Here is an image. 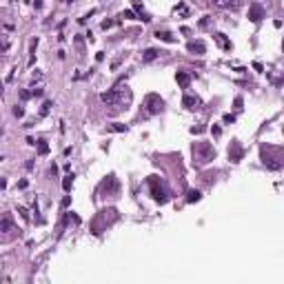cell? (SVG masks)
<instances>
[{"label": "cell", "mask_w": 284, "mask_h": 284, "mask_svg": "<svg viewBox=\"0 0 284 284\" xmlns=\"http://www.w3.org/2000/svg\"><path fill=\"white\" fill-rule=\"evenodd\" d=\"M156 38H160V40H164V42H173V36L169 34V31H156Z\"/></svg>", "instance_id": "cell-13"}, {"label": "cell", "mask_w": 284, "mask_h": 284, "mask_svg": "<svg viewBox=\"0 0 284 284\" xmlns=\"http://www.w3.org/2000/svg\"><path fill=\"white\" fill-rule=\"evenodd\" d=\"M109 27H113V20H104L102 22V29H109Z\"/></svg>", "instance_id": "cell-21"}, {"label": "cell", "mask_w": 284, "mask_h": 284, "mask_svg": "<svg viewBox=\"0 0 284 284\" xmlns=\"http://www.w3.org/2000/svg\"><path fill=\"white\" fill-rule=\"evenodd\" d=\"M175 80H178V85H182V87H189L191 78H189V73H184V71H178V76H175Z\"/></svg>", "instance_id": "cell-11"}, {"label": "cell", "mask_w": 284, "mask_h": 284, "mask_svg": "<svg viewBox=\"0 0 284 284\" xmlns=\"http://www.w3.org/2000/svg\"><path fill=\"white\" fill-rule=\"evenodd\" d=\"M38 153H40V156H45V153H49V144L45 142V140H40V142H38Z\"/></svg>", "instance_id": "cell-16"}, {"label": "cell", "mask_w": 284, "mask_h": 284, "mask_svg": "<svg viewBox=\"0 0 284 284\" xmlns=\"http://www.w3.org/2000/svg\"><path fill=\"white\" fill-rule=\"evenodd\" d=\"M249 18L253 22H260L264 18V9L260 7V4H251V9H249Z\"/></svg>", "instance_id": "cell-5"}, {"label": "cell", "mask_w": 284, "mask_h": 284, "mask_svg": "<svg viewBox=\"0 0 284 284\" xmlns=\"http://www.w3.org/2000/svg\"><path fill=\"white\" fill-rule=\"evenodd\" d=\"M64 2H71V0H64Z\"/></svg>", "instance_id": "cell-28"}, {"label": "cell", "mask_w": 284, "mask_h": 284, "mask_svg": "<svg viewBox=\"0 0 284 284\" xmlns=\"http://www.w3.org/2000/svg\"><path fill=\"white\" fill-rule=\"evenodd\" d=\"M189 51H191V53L202 55V53H204V45H202V42H189Z\"/></svg>", "instance_id": "cell-12"}, {"label": "cell", "mask_w": 284, "mask_h": 284, "mask_svg": "<svg viewBox=\"0 0 284 284\" xmlns=\"http://www.w3.org/2000/svg\"><path fill=\"white\" fill-rule=\"evenodd\" d=\"M31 93H29V91H20V98H22V100H27V98H29Z\"/></svg>", "instance_id": "cell-24"}, {"label": "cell", "mask_w": 284, "mask_h": 284, "mask_svg": "<svg viewBox=\"0 0 284 284\" xmlns=\"http://www.w3.org/2000/svg\"><path fill=\"white\" fill-rule=\"evenodd\" d=\"M200 198H202V193H200V191H189V195H187V202H198Z\"/></svg>", "instance_id": "cell-14"}, {"label": "cell", "mask_w": 284, "mask_h": 284, "mask_svg": "<svg viewBox=\"0 0 284 284\" xmlns=\"http://www.w3.org/2000/svg\"><path fill=\"white\" fill-rule=\"evenodd\" d=\"M0 51H4V45H0Z\"/></svg>", "instance_id": "cell-26"}, {"label": "cell", "mask_w": 284, "mask_h": 284, "mask_svg": "<svg viewBox=\"0 0 284 284\" xmlns=\"http://www.w3.org/2000/svg\"><path fill=\"white\" fill-rule=\"evenodd\" d=\"M111 129H113V131H127V127H122V124H113Z\"/></svg>", "instance_id": "cell-20"}, {"label": "cell", "mask_w": 284, "mask_h": 284, "mask_svg": "<svg viewBox=\"0 0 284 284\" xmlns=\"http://www.w3.org/2000/svg\"><path fill=\"white\" fill-rule=\"evenodd\" d=\"M193 156H198L200 162H209L215 158V151H213V147L209 142H198V144H193Z\"/></svg>", "instance_id": "cell-1"}, {"label": "cell", "mask_w": 284, "mask_h": 284, "mask_svg": "<svg viewBox=\"0 0 284 284\" xmlns=\"http://www.w3.org/2000/svg\"><path fill=\"white\" fill-rule=\"evenodd\" d=\"M115 100H118V89H111L107 93H102V102H107V104H113Z\"/></svg>", "instance_id": "cell-8"}, {"label": "cell", "mask_w": 284, "mask_h": 284, "mask_svg": "<svg viewBox=\"0 0 284 284\" xmlns=\"http://www.w3.org/2000/svg\"><path fill=\"white\" fill-rule=\"evenodd\" d=\"M224 122H226V124H231V122H235V115H231V113H226V115H224Z\"/></svg>", "instance_id": "cell-19"}, {"label": "cell", "mask_w": 284, "mask_h": 284, "mask_svg": "<svg viewBox=\"0 0 284 284\" xmlns=\"http://www.w3.org/2000/svg\"><path fill=\"white\" fill-rule=\"evenodd\" d=\"M164 53L162 49H147L142 53V62H151V60H156V58H160V55Z\"/></svg>", "instance_id": "cell-6"}, {"label": "cell", "mask_w": 284, "mask_h": 284, "mask_svg": "<svg viewBox=\"0 0 284 284\" xmlns=\"http://www.w3.org/2000/svg\"><path fill=\"white\" fill-rule=\"evenodd\" d=\"M131 2H133V4H140V0H131Z\"/></svg>", "instance_id": "cell-25"}, {"label": "cell", "mask_w": 284, "mask_h": 284, "mask_svg": "<svg viewBox=\"0 0 284 284\" xmlns=\"http://www.w3.org/2000/svg\"><path fill=\"white\" fill-rule=\"evenodd\" d=\"M235 109H242V98H235Z\"/></svg>", "instance_id": "cell-23"}, {"label": "cell", "mask_w": 284, "mask_h": 284, "mask_svg": "<svg viewBox=\"0 0 284 284\" xmlns=\"http://www.w3.org/2000/svg\"><path fill=\"white\" fill-rule=\"evenodd\" d=\"M13 115H16V118H22V115H25V109H22V107H16V109H13Z\"/></svg>", "instance_id": "cell-18"}, {"label": "cell", "mask_w": 284, "mask_h": 284, "mask_svg": "<svg viewBox=\"0 0 284 284\" xmlns=\"http://www.w3.org/2000/svg\"><path fill=\"white\" fill-rule=\"evenodd\" d=\"M215 38H218V42H220V45H222V47H224V49H231V42H229V40L224 38V34H215Z\"/></svg>", "instance_id": "cell-15"}, {"label": "cell", "mask_w": 284, "mask_h": 284, "mask_svg": "<svg viewBox=\"0 0 284 284\" xmlns=\"http://www.w3.org/2000/svg\"><path fill=\"white\" fill-rule=\"evenodd\" d=\"M215 7H222V9H229V7H237L235 0H211Z\"/></svg>", "instance_id": "cell-9"}, {"label": "cell", "mask_w": 284, "mask_h": 284, "mask_svg": "<svg viewBox=\"0 0 284 284\" xmlns=\"http://www.w3.org/2000/svg\"><path fill=\"white\" fill-rule=\"evenodd\" d=\"M182 104L187 107V109H191V111H195V109H200V104H202V100L200 98H193V96H187L182 100Z\"/></svg>", "instance_id": "cell-7"}, {"label": "cell", "mask_w": 284, "mask_h": 284, "mask_svg": "<svg viewBox=\"0 0 284 284\" xmlns=\"http://www.w3.org/2000/svg\"><path fill=\"white\" fill-rule=\"evenodd\" d=\"M133 16H136V13H133V11H131V9H127V11H124V13H122V18H133Z\"/></svg>", "instance_id": "cell-22"}, {"label": "cell", "mask_w": 284, "mask_h": 284, "mask_svg": "<svg viewBox=\"0 0 284 284\" xmlns=\"http://www.w3.org/2000/svg\"><path fill=\"white\" fill-rule=\"evenodd\" d=\"M71 184H73V175H67V178H64V182H62L64 191H69V189H71Z\"/></svg>", "instance_id": "cell-17"}, {"label": "cell", "mask_w": 284, "mask_h": 284, "mask_svg": "<svg viewBox=\"0 0 284 284\" xmlns=\"http://www.w3.org/2000/svg\"><path fill=\"white\" fill-rule=\"evenodd\" d=\"M242 156H244V149H242L237 142H233V144H231V149H229V158H231V162H240V160H242Z\"/></svg>", "instance_id": "cell-4"}, {"label": "cell", "mask_w": 284, "mask_h": 284, "mask_svg": "<svg viewBox=\"0 0 284 284\" xmlns=\"http://www.w3.org/2000/svg\"><path fill=\"white\" fill-rule=\"evenodd\" d=\"M149 184H151V193H153V198L158 200V202H166V193L162 189H158V180L156 178H151L149 180Z\"/></svg>", "instance_id": "cell-3"}, {"label": "cell", "mask_w": 284, "mask_h": 284, "mask_svg": "<svg viewBox=\"0 0 284 284\" xmlns=\"http://www.w3.org/2000/svg\"><path fill=\"white\" fill-rule=\"evenodd\" d=\"M0 93H2V82H0Z\"/></svg>", "instance_id": "cell-27"}, {"label": "cell", "mask_w": 284, "mask_h": 284, "mask_svg": "<svg viewBox=\"0 0 284 284\" xmlns=\"http://www.w3.org/2000/svg\"><path fill=\"white\" fill-rule=\"evenodd\" d=\"M11 226H13L11 218H9V215H4L2 220H0V233H4V231H11Z\"/></svg>", "instance_id": "cell-10"}, {"label": "cell", "mask_w": 284, "mask_h": 284, "mask_svg": "<svg viewBox=\"0 0 284 284\" xmlns=\"http://www.w3.org/2000/svg\"><path fill=\"white\" fill-rule=\"evenodd\" d=\"M162 98L156 96V93H149L147 96V107H149V113H158V111H162Z\"/></svg>", "instance_id": "cell-2"}]
</instances>
